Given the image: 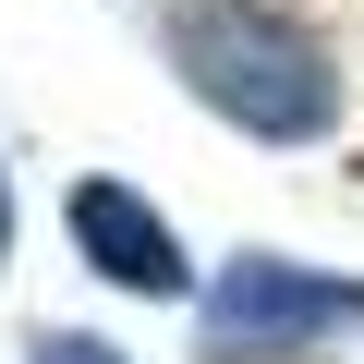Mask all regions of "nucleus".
<instances>
[{
    "instance_id": "obj_3",
    "label": "nucleus",
    "mask_w": 364,
    "mask_h": 364,
    "mask_svg": "<svg viewBox=\"0 0 364 364\" xmlns=\"http://www.w3.org/2000/svg\"><path fill=\"white\" fill-rule=\"evenodd\" d=\"M61 231H73V255L109 279V291H146V304H195L207 279H195V255H182V231L134 195V182H73V195H61Z\"/></svg>"
},
{
    "instance_id": "obj_4",
    "label": "nucleus",
    "mask_w": 364,
    "mask_h": 364,
    "mask_svg": "<svg viewBox=\"0 0 364 364\" xmlns=\"http://www.w3.org/2000/svg\"><path fill=\"white\" fill-rule=\"evenodd\" d=\"M25 364H134V352H109L97 328H37V340H25Z\"/></svg>"
},
{
    "instance_id": "obj_1",
    "label": "nucleus",
    "mask_w": 364,
    "mask_h": 364,
    "mask_svg": "<svg viewBox=\"0 0 364 364\" xmlns=\"http://www.w3.org/2000/svg\"><path fill=\"white\" fill-rule=\"evenodd\" d=\"M158 61L243 146H328L340 109H352L340 49L279 0H158Z\"/></svg>"
},
{
    "instance_id": "obj_5",
    "label": "nucleus",
    "mask_w": 364,
    "mask_h": 364,
    "mask_svg": "<svg viewBox=\"0 0 364 364\" xmlns=\"http://www.w3.org/2000/svg\"><path fill=\"white\" fill-rule=\"evenodd\" d=\"M0 267H13V170H0Z\"/></svg>"
},
{
    "instance_id": "obj_2",
    "label": "nucleus",
    "mask_w": 364,
    "mask_h": 364,
    "mask_svg": "<svg viewBox=\"0 0 364 364\" xmlns=\"http://www.w3.org/2000/svg\"><path fill=\"white\" fill-rule=\"evenodd\" d=\"M364 328V279L304 267V255H231L195 291V352L207 364H304Z\"/></svg>"
}]
</instances>
